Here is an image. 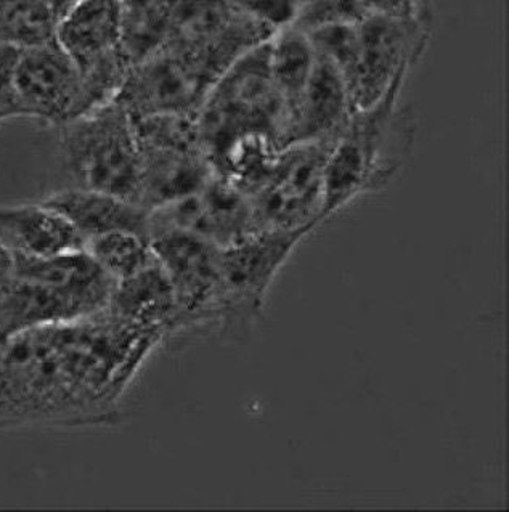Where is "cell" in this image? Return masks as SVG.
<instances>
[{
  "mask_svg": "<svg viewBox=\"0 0 509 512\" xmlns=\"http://www.w3.org/2000/svg\"><path fill=\"white\" fill-rule=\"evenodd\" d=\"M53 5H55V9H57L58 17L62 18L68 9H70L71 5L76 2V0H50Z\"/></svg>",
  "mask_w": 509,
  "mask_h": 512,
  "instance_id": "83f0119b",
  "label": "cell"
},
{
  "mask_svg": "<svg viewBox=\"0 0 509 512\" xmlns=\"http://www.w3.org/2000/svg\"><path fill=\"white\" fill-rule=\"evenodd\" d=\"M41 201L62 214L86 243L115 232H131L150 240L151 212L119 196L70 187L53 191Z\"/></svg>",
  "mask_w": 509,
  "mask_h": 512,
  "instance_id": "2e32d148",
  "label": "cell"
},
{
  "mask_svg": "<svg viewBox=\"0 0 509 512\" xmlns=\"http://www.w3.org/2000/svg\"><path fill=\"white\" fill-rule=\"evenodd\" d=\"M400 90L354 111L334 142L325 166V206L339 211L357 196L383 190L412 153L416 135L413 108L399 110Z\"/></svg>",
  "mask_w": 509,
  "mask_h": 512,
  "instance_id": "3957f363",
  "label": "cell"
},
{
  "mask_svg": "<svg viewBox=\"0 0 509 512\" xmlns=\"http://www.w3.org/2000/svg\"><path fill=\"white\" fill-rule=\"evenodd\" d=\"M217 79L192 53L163 47L129 68L116 98L134 118L198 114Z\"/></svg>",
  "mask_w": 509,
  "mask_h": 512,
  "instance_id": "30bf717a",
  "label": "cell"
},
{
  "mask_svg": "<svg viewBox=\"0 0 509 512\" xmlns=\"http://www.w3.org/2000/svg\"><path fill=\"white\" fill-rule=\"evenodd\" d=\"M139 148V204L150 212L193 195L214 175L203 150L142 143Z\"/></svg>",
  "mask_w": 509,
  "mask_h": 512,
  "instance_id": "5bb4252c",
  "label": "cell"
},
{
  "mask_svg": "<svg viewBox=\"0 0 509 512\" xmlns=\"http://www.w3.org/2000/svg\"><path fill=\"white\" fill-rule=\"evenodd\" d=\"M368 13L360 0H302L293 25L302 31L336 23H359Z\"/></svg>",
  "mask_w": 509,
  "mask_h": 512,
  "instance_id": "7402d4cb",
  "label": "cell"
},
{
  "mask_svg": "<svg viewBox=\"0 0 509 512\" xmlns=\"http://www.w3.org/2000/svg\"><path fill=\"white\" fill-rule=\"evenodd\" d=\"M359 66L352 87L354 111L368 110L402 89L420 58L428 23L395 20L368 13L359 21Z\"/></svg>",
  "mask_w": 509,
  "mask_h": 512,
  "instance_id": "7c38bea8",
  "label": "cell"
},
{
  "mask_svg": "<svg viewBox=\"0 0 509 512\" xmlns=\"http://www.w3.org/2000/svg\"><path fill=\"white\" fill-rule=\"evenodd\" d=\"M18 52L20 50L15 47L0 44V97L12 95L10 84H12L13 68H15Z\"/></svg>",
  "mask_w": 509,
  "mask_h": 512,
  "instance_id": "d4e9b609",
  "label": "cell"
},
{
  "mask_svg": "<svg viewBox=\"0 0 509 512\" xmlns=\"http://www.w3.org/2000/svg\"><path fill=\"white\" fill-rule=\"evenodd\" d=\"M163 339L108 310L0 339V429L115 424L124 395Z\"/></svg>",
  "mask_w": 509,
  "mask_h": 512,
  "instance_id": "6da1fadb",
  "label": "cell"
},
{
  "mask_svg": "<svg viewBox=\"0 0 509 512\" xmlns=\"http://www.w3.org/2000/svg\"><path fill=\"white\" fill-rule=\"evenodd\" d=\"M150 244L176 297L177 330L216 323L220 291L219 246L179 228L155 230L151 233Z\"/></svg>",
  "mask_w": 509,
  "mask_h": 512,
  "instance_id": "8fae6325",
  "label": "cell"
},
{
  "mask_svg": "<svg viewBox=\"0 0 509 512\" xmlns=\"http://www.w3.org/2000/svg\"><path fill=\"white\" fill-rule=\"evenodd\" d=\"M115 285L86 249L47 259L15 257L12 278L0 286V339L94 317L110 304Z\"/></svg>",
  "mask_w": 509,
  "mask_h": 512,
  "instance_id": "7a4b0ae2",
  "label": "cell"
},
{
  "mask_svg": "<svg viewBox=\"0 0 509 512\" xmlns=\"http://www.w3.org/2000/svg\"><path fill=\"white\" fill-rule=\"evenodd\" d=\"M315 58L317 53L310 42L309 34L294 25L278 29L277 33L270 37V73L285 105L283 148L288 147L294 114L314 70Z\"/></svg>",
  "mask_w": 509,
  "mask_h": 512,
  "instance_id": "d6986e66",
  "label": "cell"
},
{
  "mask_svg": "<svg viewBox=\"0 0 509 512\" xmlns=\"http://www.w3.org/2000/svg\"><path fill=\"white\" fill-rule=\"evenodd\" d=\"M238 10L273 31L293 25L302 0H229Z\"/></svg>",
  "mask_w": 509,
  "mask_h": 512,
  "instance_id": "603a6c76",
  "label": "cell"
},
{
  "mask_svg": "<svg viewBox=\"0 0 509 512\" xmlns=\"http://www.w3.org/2000/svg\"><path fill=\"white\" fill-rule=\"evenodd\" d=\"M121 15V0H76L58 23V44L81 70L90 110L116 98L131 68L121 49Z\"/></svg>",
  "mask_w": 509,
  "mask_h": 512,
  "instance_id": "ba28073f",
  "label": "cell"
},
{
  "mask_svg": "<svg viewBox=\"0 0 509 512\" xmlns=\"http://www.w3.org/2000/svg\"><path fill=\"white\" fill-rule=\"evenodd\" d=\"M0 241L13 257L28 259H47L86 249V240L78 230L42 201L0 206Z\"/></svg>",
  "mask_w": 509,
  "mask_h": 512,
  "instance_id": "e0dca14e",
  "label": "cell"
},
{
  "mask_svg": "<svg viewBox=\"0 0 509 512\" xmlns=\"http://www.w3.org/2000/svg\"><path fill=\"white\" fill-rule=\"evenodd\" d=\"M106 310L123 322L167 334L177 331V302L158 261L131 277L116 281Z\"/></svg>",
  "mask_w": 509,
  "mask_h": 512,
  "instance_id": "ac0fdd59",
  "label": "cell"
},
{
  "mask_svg": "<svg viewBox=\"0 0 509 512\" xmlns=\"http://www.w3.org/2000/svg\"><path fill=\"white\" fill-rule=\"evenodd\" d=\"M269 41L241 55L198 111L201 145L211 161L235 140L264 135L283 150L285 105L270 73Z\"/></svg>",
  "mask_w": 509,
  "mask_h": 512,
  "instance_id": "277c9868",
  "label": "cell"
},
{
  "mask_svg": "<svg viewBox=\"0 0 509 512\" xmlns=\"http://www.w3.org/2000/svg\"><path fill=\"white\" fill-rule=\"evenodd\" d=\"M58 129L63 163L73 187L102 191L139 204V142L134 118L118 98Z\"/></svg>",
  "mask_w": 509,
  "mask_h": 512,
  "instance_id": "5b68a950",
  "label": "cell"
},
{
  "mask_svg": "<svg viewBox=\"0 0 509 512\" xmlns=\"http://www.w3.org/2000/svg\"><path fill=\"white\" fill-rule=\"evenodd\" d=\"M352 114L354 106L343 74L317 53L314 70L294 114L288 147L296 143L338 140Z\"/></svg>",
  "mask_w": 509,
  "mask_h": 512,
  "instance_id": "9a60e30c",
  "label": "cell"
},
{
  "mask_svg": "<svg viewBox=\"0 0 509 512\" xmlns=\"http://www.w3.org/2000/svg\"><path fill=\"white\" fill-rule=\"evenodd\" d=\"M161 228L195 233L219 248L259 232L249 196L216 174L193 195L151 212V233Z\"/></svg>",
  "mask_w": 509,
  "mask_h": 512,
  "instance_id": "4fadbf2b",
  "label": "cell"
},
{
  "mask_svg": "<svg viewBox=\"0 0 509 512\" xmlns=\"http://www.w3.org/2000/svg\"><path fill=\"white\" fill-rule=\"evenodd\" d=\"M13 118H20L17 105L13 102L12 95H2L0 97V124Z\"/></svg>",
  "mask_w": 509,
  "mask_h": 512,
  "instance_id": "4316f807",
  "label": "cell"
},
{
  "mask_svg": "<svg viewBox=\"0 0 509 512\" xmlns=\"http://www.w3.org/2000/svg\"><path fill=\"white\" fill-rule=\"evenodd\" d=\"M86 251L115 281L131 277L155 261L150 240L131 232L95 236L87 241Z\"/></svg>",
  "mask_w": 509,
  "mask_h": 512,
  "instance_id": "44dd1931",
  "label": "cell"
},
{
  "mask_svg": "<svg viewBox=\"0 0 509 512\" xmlns=\"http://www.w3.org/2000/svg\"><path fill=\"white\" fill-rule=\"evenodd\" d=\"M13 270H15V257L0 241V286H4L12 278Z\"/></svg>",
  "mask_w": 509,
  "mask_h": 512,
  "instance_id": "484cf974",
  "label": "cell"
},
{
  "mask_svg": "<svg viewBox=\"0 0 509 512\" xmlns=\"http://www.w3.org/2000/svg\"><path fill=\"white\" fill-rule=\"evenodd\" d=\"M334 142L296 143L278 153L249 196L259 232H312L323 222V179Z\"/></svg>",
  "mask_w": 509,
  "mask_h": 512,
  "instance_id": "52a82bcc",
  "label": "cell"
},
{
  "mask_svg": "<svg viewBox=\"0 0 509 512\" xmlns=\"http://www.w3.org/2000/svg\"><path fill=\"white\" fill-rule=\"evenodd\" d=\"M10 92L20 118L49 126L62 127L90 111L81 70L57 39L18 52Z\"/></svg>",
  "mask_w": 509,
  "mask_h": 512,
  "instance_id": "9c48e42d",
  "label": "cell"
},
{
  "mask_svg": "<svg viewBox=\"0 0 509 512\" xmlns=\"http://www.w3.org/2000/svg\"><path fill=\"white\" fill-rule=\"evenodd\" d=\"M360 2L365 12L373 15L428 23V0H360Z\"/></svg>",
  "mask_w": 509,
  "mask_h": 512,
  "instance_id": "cb8c5ba5",
  "label": "cell"
},
{
  "mask_svg": "<svg viewBox=\"0 0 509 512\" xmlns=\"http://www.w3.org/2000/svg\"><path fill=\"white\" fill-rule=\"evenodd\" d=\"M309 233L262 230L232 246L220 248L216 325L225 341H246L261 317L273 280Z\"/></svg>",
  "mask_w": 509,
  "mask_h": 512,
  "instance_id": "8992f818",
  "label": "cell"
},
{
  "mask_svg": "<svg viewBox=\"0 0 509 512\" xmlns=\"http://www.w3.org/2000/svg\"><path fill=\"white\" fill-rule=\"evenodd\" d=\"M60 23L50 0H0V44L23 50L57 39Z\"/></svg>",
  "mask_w": 509,
  "mask_h": 512,
  "instance_id": "ffe728a7",
  "label": "cell"
}]
</instances>
